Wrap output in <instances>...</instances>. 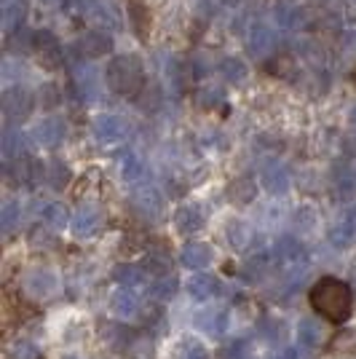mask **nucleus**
Listing matches in <instances>:
<instances>
[{
  "label": "nucleus",
  "mask_w": 356,
  "mask_h": 359,
  "mask_svg": "<svg viewBox=\"0 0 356 359\" xmlns=\"http://www.w3.org/2000/svg\"><path fill=\"white\" fill-rule=\"evenodd\" d=\"M35 110V97L25 86H11L3 91V116L8 123H22L27 121Z\"/></svg>",
  "instance_id": "7ed1b4c3"
},
{
  "label": "nucleus",
  "mask_w": 356,
  "mask_h": 359,
  "mask_svg": "<svg viewBox=\"0 0 356 359\" xmlns=\"http://www.w3.org/2000/svg\"><path fill=\"white\" fill-rule=\"evenodd\" d=\"M179 260H182L185 269L204 273V269H209V263H212V250H209V244L193 241V244H185V250H182V255H179Z\"/></svg>",
  "instance_id": "4468645a"
},
{
  "label": "nucleus",
  "mask_w": 356,
  "mask_h": 359,
  "mask_svg": "<svg viewBox=\"0 0 356 359\" xmlns=\"http://www.w3.org/2000/svg\"><path fill=\"white\" fill-rule=\"evenodd\" d=\"M132 204H134V210L142 212L145 217H156V215L161 212V207H163V201H161V196H158V191H156V188H150V185L139 188V191H134Z\"/></svg>",
  "instance_id": "f3484780"
},
{
  "label": "nucleus",
  "mask_w": 356,
  "mask_h": 359,
  "mask_svg": "<svg viewBox=\"0 0 356 359\" xmlns=\"http://www.w3.org/2000/svg\"><path fill=\"white\" fill-rule=\"evenodd\" d=\"M11 359H38L41 357V351L35 348L32 344H27V341H19V344L11 348V354H8Z\"/></svg>",
  "instance_id": "72a5a7b5"
},
{
  "label": "nucleus",
  "mask_w": 356,
  "mask_h": 359,
  "mask_svg": "<svg viewBox=\"0 0 356 359\" xmlns=\"http://www.w3.org/2000/svg\"><path fill=\"white\" fill-rule=\"evenodd\" d=\"M276 22L282 25L284 30H295L297 22H300V14L292 11V8H287V6H279V8H276Z\"/></svg>",
  "instance_id": "473e14b6"
},
{
  "label": "nucleus",
  "mask_w": 356,
  "mask_h": 359,
  "mask_svg": "<svg viewBox=\"0 0 356 359\" xmlns=\"http://www.w3.org/2000/svg\"><path fill=\"white\" fill-rule=\"evenodd\" d=\"M83 14L97 19L102 27H118V14L110 0H83Z\"/></svg>",
  "instance_id": "a211bd4d"
},
{
  "label": "nucleus",
  "mask_w": 356,
  "mask_h": 359,
  "mask_svg": "<svg viewBox=\"0 0 356 359\" xmlns=\"http://www.w3.org/2000/svg\"><path fill=\"white\" fill-rule=\"evenodd\" d=\"M41 217H43V223L48 228H64L67 223H73V217L67 215V210L57 204V201H51V204H43V210H41Z\"/></svg>",
  "instance_id": "393cba45"
},
{
  "label": "nucleus",
  "mask_w": 356,
  "mask_h": 359,
  "mask_svg": "<svg viewBox=\"0 0 356 359\" xmlns=\"http://www.w3.org/2000/svg\"><path fill=\"white\" fill-rule=\"evenodd\" d=\"M329 244L332 247H338V250H343V247H348L351 241L356 239V210H345L332 223V228H329Z\"/></svg>",
  "instance_id": "1a4fd4ad"
},
{
  "label": "nucleus",
  "mask_w": 356,
  "mask_h": 359,
  "mask_svg": "<svg viewBox=\"0 0 356 359\" xmlns=\"http://www.w3.org/2000/svg\"><path fill=\"white\" fill-rule=\"evenodd\" d=\"M174 223H177L179 233H196V231L204 228L207 217H204V210H201L198 204H185V207H179L177 215H174Z\"/></svg>",
  "instance_id": "dca6fc26"
},
{
  "label": "nucleus",
  "mask_w": 356,
  "mask_h": 359,
  "mask_svg": "<svg viewBox=\"0 0 356 359\" xmlns=\"http://www.w3.org/2000/svg\"><path fill=\"white\" fill-rule=\"evenodd\" d=\"M64 359H78V357H64Z\"/></svg>",
  "instance_id": "a19ab883"
},
{
  "label": "nucleus",
  "mask_w": 356,
  "mask_h": 359,
  "mask_svg": "<svg viewBox=\"0 0 356 359\" xmlns=\"http://www.w3.org/2000/svg\"><path fill=\"white\" fill-rule=\"evenodd\" d=\"M32 142H38L41 148H60L67 137V123L60 116H48L35 129H32Z\"/></svg>",
  "instance_id": "20e7f679"
},
{
  "label": "nucleus",
  "mask_w": 356,
  "mask_h": 359,
  "mask_svg": "<svg viewBox=\"0 0 356 359\" xmlns=\"http://www.w3.org/2000/svg\"><path fill=\"white\" fill-rule=\"evenodd\" d=\"M75 91L83 97V100H91L97 94V75L94 70H86V73L75 75Z\"/></svg>",
  "instance_id": "7c9ffc66"
},
{
  "label": "nucleus",
  "mask_w": 356,
  "mask_h": 359,
  "mask_svg": "<svg viewBox=\"0 0 356 359\" xmlns=\"http://www.w3.org/2000/svg\"><path fill=\"white\" fill-rule=\"evenodd\" d=\"M46 67H57L62 62V46L51 30H35V48Z\"/></svg>",
  "instance_id": "9d476101"
},
{
  "label": "nucleus",
  "mask_w": 356,
  "mask_h": 359,
  "mask_svg": "<svg viewBox=\"0 0 356 359\" xmlns=\"http://www.w3.org/2000/svg\"><path fill=\"white\" fill-rule=\"evenodd\" d=\"M100 225H102V215H100V210L97 207H91V204H86V207H81V210L73 215V223H70V228H73L75 236H94L97 231H100Z\"/></svg>",
  "instance_id": "9b49d317"
},
{
  "label": "nucleus",
  "mask_w": 356,
  "mask_h": 359,
  "mask_svg": "<svg viewBox=\"0 0 356 359\" xmlns=\"http://www.w3.org/2000/svg\"><path fill=\"white\" fill-rule=\"evenodd\" d=\"M129 135V123L116 116V113H104L94 121V137L102 142V145H116L123 137Z\"/></svg>",
  "instance_id": "39448f33"
},
{
  "label": "nucleus",
  "mask_w": 356,
  "mask_h": 359,
  "mask_svg": "<svg viewBox=\"0 0 356 359\" xmlns=\"http://www.w3.org/2000/svg\"><path fill=\"white\" fill-rule=\"evenodd\" d=\"M228 239H231V244H233V247H244V244H247V239H249V231H247L241 223H233L231 228H228Z\"/></svg>",
  "instance_id": "f704fd0d"
},
{
  "label": "nucleus",
  "mask_w": 356,
  "mask_h": 359,
  "mask_svg": "<svg viewBox=\"0 0 356 359\" xmlns=\"http://www.w3.org/2000/svg\"><path fill=\"white\" fill-rule=\"evenodd\" d=\"M220 279H214L212 273H193L191 279H188V292H191V298L196 300H209L214 298V295H220Z\"/></svg>",
  "instance_id": "2eb2a0df"
},
{
  "label": "nucleus",
  "mask_w": 356,
  "mask_h": 359,
  "mask_svg": "<svg viewBox=\"0 0 356 359\" xmlns=\"http://www.w3.org/2000/svg\"><path fill=\"white\" fill-rule=\"evenodd\" d=\"M244 43H247V51L252 57H268L276 48V32L266 27V25H252L247 38H244Z\"/></svg>",
  "instance_id": "6e6552de"
},
{
  "label": "nucleus",
  "mask_w": 356,
  "mask_h": 359,
  "mask_svg": "<svg viewBox=\"0 0 356 359\" xmlns=\"http://www.w3.org/2000/svg\"><path fill=\"white\" fill-rule=\"evenodd\" d=\"M104 81H107V86H110L113 94L137 100L142 94V89H145V67H142L139 57L121 54V57H116V60L107 65Z\"/></svg>",
  "instance_id": "f03ea898"
},
{
  "label": "nucleus",
  "mask_w": 356,
  "mask_h": 359,
  "mask_svg": "<svg viewBox=\"0 0 356 359\" xmlns=\"http://www.w3.org/2000/svg\"><path fill=\"white\" fill-rule=\"evenodd\" d=\"M351 113H354V118H351V121H354V123H356V107H354V110H351Z\"/></svg>",
  "instance_id": "4c0bfd02"
},
{
  "label": "nucleus",
  "mask_w": 356,
  "mask_h": 359,
  "mask_svg": "<svg viewBox=\"0 0 356 359\" xmlns=\"http://www.w3.org/2000/svg\"><path fill=\"white\" fill-rule=\"evenodd\" d=\"M19 223H22V207L16 201H6L3 210H0V228H3V233H11Z\"/></svg>",
  "instance_id": "c85d7f7f"
},
{
  "label": "nucleus",
  "mask_w": 356,
  "mask_h": 359,
  "mask_svg": "<svg viewBox=\"0 0 356 359\" xmlns=\"http://www.w3.org/2000/svg\"><path fill=\"white\" fill-rule=\"evenodd\" d=\"M223 3H236V0H223Z\"/></svg>",
  "instance_id": "ea45409f"
},
{
  "label": "nucleus",
  "mask_w": 356,
  "mask_h": 359,
  "mask_svg": "<svg viewBox=\"0 0 356 359\" xmlns=\"http://www.w3.org/2000/svg\"><path fill=\"white\" fill-rule=\"evenodd\" d=\"M204 94H207V105L209 107H212V105H220V102H223V91H217V89L212 91V89H209V91H204Z\"/></svg>",
  "instance_id": "c9c22d12"
},
{
  "label": "nucleus",
  "mask_w": 356,
  "mask_h": 359,
  "mask_svg": "<svg viewBox=\"0 0 356 359\" xmlns=\"http://www.w3.org/2000/svg\"><path fill=\"white\" fill-rule=\"evenodd\" d=\"M46 182L54 191H62L70 182V166L64 164V161H51V164L46 166Z\"/></svg>",
  "instance_id": "bb28decb"
},
{
  "label": "nucleus",
  "mask_w": 356,
  "mask_h": 359,
  "mask_svg": "<svg viewBox=\"0 0 356 359\" xmlns=\"http://www.w3.org/2000/svg\"><path fill=\"white\" fill-rule=\"evenodd\" d=\"M311 306L313 311L324 316L327 322L341 325L351 316V306H354L351 287L341 279H335V276H322L311 287Z\"/></svg>",
  "instance_id": "f257e3e1"
},
{
  "label": "nucleus",
  "mask_w": 356,
  "mask_h": 359,
  "mask_svg": "<svg viewBox=\"0 0 356 359\" xmlns=\"http://www.w3.org/2000/svg\"><path fill=\"white\" fill-rule=\"evenodd\" d=\"M75 48H78V54L83 60H100V57H104L113 48V38L102 30H89L78 38Z\"/></svg>",
  "instance_id": "0eeeda50"
},
{
  "label": "nucleus",
  "mask_w": 356,
  "mask_h": 359,
  "mask_svg": "<svg viewBox=\"0 0 356 359\" xmlns=\"http://www.w3.org/2000/svg\"><path fill=\"white\" fill-rule=\"evenodd\" d=\"M260 185L273 196L284 194L289 188V169L279 158H271V161L260 166Z\"/></svg>",
  "instance_id": "423d86ee"
},
{
  "label": "nucleus",
  "mask_w": 356,
  "mask_h": 359,
  "mask_svg": "<svg viewBox=\"0 0 356 359\" xmlns=\"http://www.w3.org/2000/svg\"><path fill=\"white\" fill-rule=\"evenodd\" d=\"M228 325H231V319H228V311H223V309L201 311V314L196 316V327L201 330V332H207V335H212V338H223L225 332H228Z\"/></svg>",
  "instance_id": "ddd939ff"
},
{
  "label": "nucleus",
  "mask_w": 356,
  "mask_h": 359,
  "mask_svg": "<svg viewBox=\"0 0 356 359\" xmlns=\"http://www.w3.org/2000/svg\"><path fill=\"white\" fill-rule=\"evenodd\" d=\"M25 150H27V137L22 132H14V129L3 132V156H6L8 164L16 158H25Z\"/></svg>",
  "instance_id": "412c9836"
},
{
  "label": "nucleus",
  "mask_w": 356,
  "mask_h": 359,
  "mask_svg": "<svg viewBox=\"0 0 356 359\" xmlns=\"http://www.w3.org/2000/svg\"><path fill=\"white\" fill-rule=\"evenodd\" d=\"M252 196H254V182H252V180H249V177L233 180V185H231V198H233L236 204H247Z\"/></svg>",
  "instance_id": "c756f323"
},
{
  "label": "nucleus",
  "mask_w": 356,
  "mask_h": 359,
  "mask_svg": "<svg viewBox=\"0 0 356 359\" xmlns=\"http://www.w3.org/2000/svg\"><path fill=\"white\" fill-rule=\"evenodd\" d=\"M25 290L30 295L46 298V295H51L57 290V276L51 271H32L30 276H27V282H25Z\"/></svg>",
  "instance_id": "6ab92c4d"
},
{
  "label": "nucleus",
  "mask_w": 356,
  "mask_h": 359,
  "mask_svg": "<svg viewBox=\"0 0 356 359\" xmlns=\"http://www.w3.org/2000/svg\"><path fill=\"white\" fill-rule=\"evenodd\" d=\"M145 172H148V166H145V161L139 156L126 153L121 158V177L126 180V182H139V180L145 177Z\"/></svg>",
  "instance_id": "b1692460"
},
{
  "label": "nucleus",
  "mask_w": 356,
  "mask_h": 359,
  "mask_svg": "<svg viewBox=\"0 0 356 359\" xmlns=\"http://www.w3.org/2000/svg\"><path fill=\"white\" fill-rule=\"evenodd\" d=\"M150 295L158 300H169L177 295V279L172 273H163L158 279H150Z\"/></svg>",
  "instance_id": "a878e982"
},
{
  "label": "nucleus",
  "mask_w": 356,
  "mask_h": 359,
  "mask_svg": "<svg viewBox=\"0 0 356 359\" xmlns=\"http://www.w3.org/2000/svg\"><path fill=\"white\" fill-rule=\"evenodd\" d=\"M177 359H209L207 348L193 341V338H185L182 344L177 346Z\"/></svg>",
  "instance_id": "2f4dec72"
},
{
  "label": "nucleus",
  "mask_w": 356,
  "mask_h": 359,
  "mask_svg": "<svg viewBox=\"0 0 356 359\" xmlns=\"http://www.w3.org/2000/svg\"><path fill=\"white\" fill-rule=\"evenodd\" d=\"M354 86H356V67H354Z\"/></svg>",
  "instance_id": "58836bf2"
},
{
  "label": "nucleus",
  "mask_w": 356,
  "mask_h": 359,
  "mask_svg": "<svg viewBox=\"0 0 356 359\" xmlns=\"http://www.w3.org/2000/svg\"><path fill=\"white\" fill-rule=\"evenodd\" d=\"M110 306H113V314L123 316V319H137L142 314V300L137 295V290H123L121 287L110 300Z\"/></svg>",
  "instance_id": "f8f14e48"
},
{
  "label": "nucleus",
  "mask_w": 356,
  "mask_h": 359,
  "mask_svg": "<svg viewBox=\"0 0 356 359\" xmlns=\"http://www.w3.org/2000/svg\"><path fill=\"white\" fill-rule=\"evenodd\" d=\"M268 359H297V351L295 348H284L282 354H273V357H268Z\"/></svg>",
  "instance_id": "e433bc0d"
},
{
  "label": "nucleus",
  "mask_w": 356,
  "mask_h": 359,
  "mask_svg": "<svg viewBox=\"0 0 356 359\" xmlns=\"http://www.w3.org/2000/svg\"><path fill=\"white\" fill-rule=\"evenodd\" d=\"M113 276H116V282H118L123 290H137V287H142L148 282V271L142 269V266H132V263H129V266H126V263L118 266Z\"/></svg>",
  "instance_id": "aec40b11"
},
{
  "label": "nucleus",
  "mask_w": 356,
  "mask_h": 359,
  "mask_svg": "<svg viewBox=\"0 0 356 359\" xmlns=\"http://www.w3.org/2000/svg\"><path fill=\"white\" fill-rule=\"evenodd\" d=\"M25 14H27V8H25L22 0H6V8H3V30L8 32V35L19 32L22 30V22H25Z\"/></svg>",
  "instance_id": "4be33fe9"
},
{
  "label": "nucleus",
  "mask_w": 356,
  "mask_h": 359,
  "mask_svg": "<svg viewBox=\"0 0 356 359\" xmlns=\"http://www.w3.org/2000/svg\"><path fill=\"white\" fill-rule=\"evenodd\" d=\"M217 73H220V78H223V81L233 83V86H238V83H244V81H247L249 70H247L244 60H238V57H225V60L220 62V67H217Z\"/></svg>",
  "instance_id": "5701e85b"
},
{
  "label": "nucleus",
  "mask_w": 356,
  "mask_h": 359,
  "mask_svg": "<svg viewBox=\"0 0 356 359\" xmlns=\"http://www.w3.org/2000/svg\"><path fill=\"white\" fill-rule=\"evenodd\" d=\"M297 341H300V346H306V348H316V346L322 344V330L316 327V322L306 319V322L297 325Z\"/></svg>",
  "instance_id": "cd10ccee"
}]
</instances>
